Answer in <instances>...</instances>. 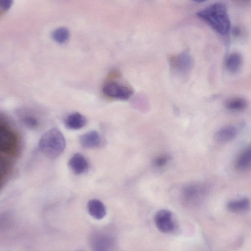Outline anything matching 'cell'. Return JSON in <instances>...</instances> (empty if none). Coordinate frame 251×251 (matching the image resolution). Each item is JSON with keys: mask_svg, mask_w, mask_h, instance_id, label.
Wrapping results in <instances>:
<instances>
[{"mask_svg": "<svg viewBox=\"0 0 251 251\" xmlns=\"http://www.w3.org/2000/svg\"><path fill=\"white\" fill-rule=\"evenodd\" d=\"M205 191V188L203 186L196 184H190L184 189L183 195L188 201H194L202 196Z\"/></svg>", "mask_w": 251, "mask_h": 251, "instance_id": "cell-14", "label": "cell"}, {"mask_svg": "<svg viewBox=\"0 0 251 251\" xmlns=\"http://www.w3.org/2000/svg\"><path fill=\"white\" fill-rule=\"evenodd\" d=\"M238 133L237 129L232 125L225 126L219 129L214 134V139L219 143H226L234 139Z\"/></svg>", "mask_w": 251, "mask_h": 251, "instance_id": "cell-11", "label": "cell"}, {"mask_svg": "<svg viewBox=\"0 0 251 251\" xmlns=\"http://www.w3.org/2000/svg\"><path fill=\"white\" fill-rule=\"evenodd\" d=\"M197 16L220 34L225 35L230 30V21L223 3H213L198 12Z\"/></svg>", "mask_w": 251, "mask_h": 251, "instance_id": "cell-1", "label": "cell"}, {"mask_svg": "<svg viewBox=\"0 0 251 251\" xmlns=\"http://www.w3.org/2000/svg\"></svg>", "mask_w": 251, "mask_h": 251, "instance_id": "cell-24", "label": "cell"}, {"mask_svg": "<svg viewBox=\"0 0 251 251\" xmlns=\"http://www.w3.org/2000/svg\"><path fill=\"white\" fill-rule=\"evenodd\" d=\"M193 63V59L187 51H183L169 59L171 70L175 75L181 77H186L189 74Z\"/></svg>", "mask_w": 251, "mask_h": 251, "instance_id": "cell-3", "label": "cell"}, {"mask_svg": "<svg viewBox=\"0 0 251 251\" xmlns=\"http://www.w3.org/2000/svg\"><path fill=\"white\" fill-rule=\"evenodd\" d=\"M232 33L234 36H239L241 35V30L239 27H234L232 29Z\"/></svg>", "mask_w": 251, "mask_h": 251, "instance_id": "cell-22", "label": "cell"}, {"mask_svg": "<svg viewBox=\"0 0 251 251\" xmlns=\"http://www.w3.org/2000/svg\"><path fill=\"white\" fill-rule=\"evenodd\" d=\"M235 169L240 172L251 170V143L238 155L235 162Z\"/></svg>", "mask_w": 251, "mask_h": 251, "instance_id": "cell-8", "label": "cell"}, {"mask_svg": "<svg viewBox=\"0 0 251 251\" xmlns=\"http://www.w3.org/2000/svg\"><path fill=\"white\" fill-rule=\"evenodd\" d=\"M22 121L25 126L31 129H34L38 126V121L33 116H25L22 118Z\"/></svg>", "mask_w": 251, "mask_h": 251, "instance_id": "cell-19", "label": "cell"}, {"mask_svg": "<svg viewBox=\"0 0 251 251\" xmlns=\"http://www.w3.org/2000/svg\"><path fill=\"white\" fill-rule=\"evenodd\" d=\"M69 164L72 170L78 175L86 173L89 167L86 158L79 153H76L71 157Z\"/></svg>", "mask_w": 251, "mask_h": 251, "instance_id": "cell-10", "label": "cell"}, {"mask_svg": "<svg viewBox=\"0 0 251 251\" xmlns=\"http://www.w3.org/2000/svg\"><path fill=\"white\" fill-rule=\"evenodd\" d=\"M85 117L78 112H74L68 115L64 120L65 126L70 129L76 130L83 127L86 124Z\"/></svg>", "mask_w": 251, "mask_h": 251, "instance_id": "cell-13", "label": "cell"}, {"mask_svg": "<svg viewBox=\"0 0 251 251\" xmlns=\"http://www.w3.org/2000/svg\"><path fill=\"white\" fill-rule=\"evenodd\" d=\"M242 63V57L237 52L230 53L226 57L225 65L226 69L230 73H236L239 71Z\"/></svg>", "mask_w": 251, "mask_h": 251, "instance_id": "cell-15", "label": "cell"}, {"mask_svg": "<svg viewBox=\"0 0 251 251\" xmlns=\"http://www.w3.org/2000/svg\"><path fill=\"white\" fill-rule=\"evenodd\" d=\"M79 142L82 146L86 148H96L100 147L102 139L97 131L92 130L81 135Z\"/></svg>", "mask_w": 251, "mask_h": 251, "instance_id": "cell-9", "label": "cell"}, {"mask_svg": "<svg viewBox=\"0 0 251 251\" xmlns=\"http://www.w3.org/2000/svg\"><path fill=\"white\" fill-rule=\"evenodd\" d=\"M89 214L97 220L103 219L106 213V208L102 201L98 199H92L87 203Z\"/></svg>", "mask_w": 251, "mask_h": 251, "instance_id": "cell-12", "label": "cell"}, {"mask_svg": "<svg viewBox=\"0 0 251 251\" xmlns=\"http://www.w3.org/2000/svg\"><path fill=\"white\" fill-rule=\"evenodd\" d=\"M225 105L226 108L229 110L232 111H240L247 108L248 102L244 98L235 97L227 100Z\"/></svg>", "mask_w": 251, "mask_h": 251, "instance_id": "cell-17", "label": "cell"}, {"mask_svg": "<svg viewBox=\"0 0 251 251\" xmlns=\"http://www.w3.org/2000/svg\"><path fill=\"white\" fill-rule=\"evenodd\" d=\"M18 148V138L14 131L5 124L0 126V150L2 152L12 154Z\"/></svg>", "mask_w": 251, "mask_h": 251, "instance_id": "cell-4", "label": "cell"}, {"mask_svg": "<svg viewBox=\"0 0 251 251\" xmlns=\"http://www.w3.org/2000/svg\"><path fill=\"white\" fill-rule=\"evenodd\" d=\"M102 91L108 97L122 100H128L133 94L130 88L115 81L106 83Z\"/></svg>", "mask_w": 251, "mask_h": 251, "instance_id": "cell-5", "label": "cell"}, {"mask_svg": "<svg viewBox=\"0 0 251 251\" xmlns=\"http://www.w3.org/2000/svg\"><path fill=\"white\" fill-rule=\"evenodd\" d=\"M195 1L197 2L201 3V2L205 1V0H195Z\"/></svg>", "mask_w": 251, "mask_h": 251, "instance_id": "cell-23", "label": "cell"}, {"mask_svg": "<svg viewBox=\"0 0 251 251\" xmlns=\"http://www.w3.org/2000/svg\"><path fill=\"white\" fill-rule=\"evenodd\" d=\"M12 2L11 0H0V7L3 11L7 10L11 6Z\"/></svg>", "mask_w": 251, "mask_h": 251, "instance_id": "cell-21", "label": "cell"}, {"mask_svg": "<svg viewBox=\"0 0 251 251\" xmlns=\"http://www.w3.org/2000/svg\"><path fill=\"white\" fill-rule=\"evenodd\" d=\"M90 244L93 251H111L113 245L110 236L104 233L95 232L91 235Z\"/></svg>", "mask_w": 251, "mask_h": 251, "instance_id": "cell-7", "label": "cell"}, {"mask_svg": "<svg viewBox=\"0 0 251 251\" xmlns=\"http://www.w3.org/2000/svg\"><path fill=\"white\" fill-rule=\"evenodd\" d=\"M53 39L57 43L62 44L66 42L70 36L68 29L65 27H60L54 29L51 34Z\"/></svg>", "mask_w": 251, "mask_h": 251, "instance_id": "cell-18", "label": "cell"}, {"mask_svg": "<svg viewBox=\"0 0 251 251\" xmlns=\"http://www.w3.org/2000/svg\"><path fill=\"white\" fill-rule=\"evenodd\" d=\"M251 202L247 198H241L229 201L227 205V208L233 212H242L248 210Z\"/></svg>", "mask_w": 251, "mask_h": 251, "instance_id": "cell-16", "label": "cell"}, {"mask_svg": "<svg viewBox=\"0 0 251 251\" xmlns=\"http://www.w3.org/2000/svg\"><path fill=\"white\" fill-rule=\"evenodd\" d=\"M41 152L47 157L54 158L58 156L65 148V139L61 132L53 128L47 131L39 142Z\"/></svg>", "mask_w": 251, "mask_h": 251, "instance_id": "cell-2", "label": "cell"}, {"mask_svg": "<svg viewBox=\"0 0 251 251\" xmlns=\"http://www.w3.org/2000/svg\"><path fill=\"white\" fill-rule=\"evenodd\" d=\"M155 225L161 232L168 233L175 229V223L171 211L162 209L156 212L154 217Z\"/></svg>", "mask_w": 251, "mask_h": 251, "instance_id": "cell-6", "label": "cell"}, {"mask_svg": "<svg viewBox=\"0 0 251 251\" xmlns=\"http://www.w3.org/2000/svg\"><path fill=\"white\" fill-rule=\"evenodd\" d=\"M170 158V157L167 155H160L154 159L153 163L157 167H161L168 163Z\"/></svg>", "mask_w": 251, "mask_h": 251, "instance_id": "cell-20", "label": "cell"}]
</instances>
